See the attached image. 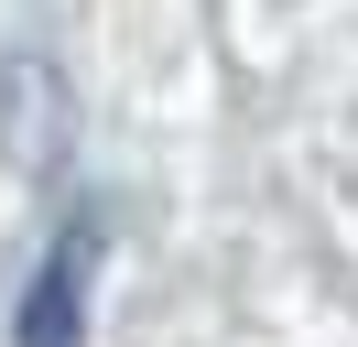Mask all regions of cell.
Returning a JSON list of instances; mask_svg holds the SVG:
<instances>
[{
	"label": "cell",
	"mask_w": 358,
	"mask_h": 347,
	"mask_svg": "<svg viewBox=\"0 0 358 347\" xmlns=\"http://www.w3.org/2000/svg\"><path fill=\"white\" fill-rule=\"evenodd\" d=\"M98 250H109V228L76 206L66 228H55V250L33 260V282H22L11 347H87V271H98Z\"/></svg>",
	"instance_id": "cell-1"
}]
</instances>
